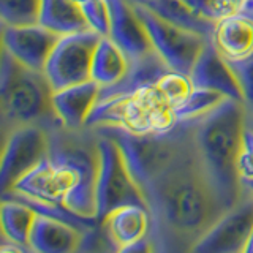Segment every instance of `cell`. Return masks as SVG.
<instances>
[{
  "instance_id": "6da1fadb",
  "label": "cell",
  "mask_w": 253,
  "mask_h": 253,
  "mask_svg": "<svg viewBox=\"0 0 253 253\" xmlns=\"http://www.w3.org/2000/svg\"><path fill=\"white\" fill-rule=\"evenodd\" d=\"M157 252H192L228 211L204 171L196 146L144 190Z\"/></svg>"
},
{
  "instance_id": "7a4b0ae2",
  "label": "cell",
  "mask_w": 253,
  "mask_h": 253,
  "mask_svg": "<svg viewBox=\"0 0 253 253\" xmlns=\"http://www.w3.org/2000/svg\"><path fill=\"white\" fill-rule=\"evenodd\" d=\"M245 116L244 103L228 98L211 114L192 121L198 157L226 209L242 195L237 160L244 149Z\"/></svg>"
},
{
  "instance_id": "3957f363",
  "label": "cell",
  "mask_w": 253,
  "mask_h": 253,
  "mask_svg": "<svg viewBox=\"0 0 253 253\" xmlns=\"http://www.w3.org/2000/svg\"><path fill=\"white\" fill-rule=\"evenodd\" d=\"M51 158L62 206L84 220L98 221V136L92 128L52 130Z\"/></svg>"
},
{
  "instance_id": "277c9868",
  "label": "cell",
  "mask_w": 253,
  "mask_h": 253,
  "mask_svg": "<svg viewBox=\"0 0 253 253\" xmlns=\"http://www.w3.org/2000/svg\"><path fill=\"white\" fill-rule=\"evenodd\" d=\"M0 114L2 133L38 124L49 130L63 124L52 106V87L42 71L30 70L2 47L0 65Z\"/></svg>"
},
{
  "instance_id": "5b68a950",
  "label": "cell",
  "mask_w": 253,
  "mask_h": 253,
  "mask_svg": "<svg viewBox=\"0 0 253 253\" xmlns=\"http://www.w3.org/2000/svg\"><path fill=\"white\" fill-rule=\"evenodd\" d=\"M92 130L113 138L121 146L131 176L141 190L195 149L192 121H177L176 126L166 133L134 134L122 126H97Z\"/></svg>"
},
{
  "instance_id": "8992f818",
  "label": "cell",
  "mask_w": 253,
  "mask_h": 253,
  "mask_svg": "<svg viewBox=\"0 0 253 253\" xmlns=\"http://www.w3.org/2000/svg\"><path fill=\"white\" fill-rule=\"evenodd\" d=\"M95 133L98 136L100 150V169L97 184L98 221L106 213L121 208V206L141 204L149 208L141 187L131 176L121 146L106 134L98 131Z\"/></svg>"
},
{
  "instance_id": "52a82bcc",
  "label": "cell",
  "mask_w": 253,
  "mask_h": 253,
  "mask_svg": "<svg viewBox=\"0 0 253 253\" xmlns=\"http://www.w3.org/2000/svg\"><path fill=\"white\" fill-rule=\"evenodd\" d=\"M131 5L144 22L155 52L166 62V65L180 73H192L211 38L176 26L141 3L131 2Z\"/></svg>"
},
{
  "instance_id": "ba28073f",
  "label": "cell",
  "mask_w": 253,
  "mask_h": 253,
  "mask_svg": "<svg viewBox=\"0 0 253 253\" xmlns=\"http://www.w3.org/2000/svg\"><path fill=\"white\" fill-rule=\"evenodd\" d=\"M52 130L44 125H22L3 134L0 188L8 192L24 174L51 155Z\"/></svg>"
},
{
  "instance_id": "9c48e42d",
  "label": "cell",
  "mask_w": 253,
  "mask_h": 253,
  "mask_svg": "<svg viewBox=\"0 0 253 253\" xmlns=\"http://www.w3.org/2000/svg\"><path fill=\"white\" fill-rule=\"evenodd\" d=\"M100 38L90 29L60 35L44 68L52 90L90 81L92 59Z\"/></svg>"
},
{
  "instance_id": "30bf717a",
  "label": "cell",
  "mask_w": 253,
  "mask_h": 253,
  "mask_svg": "<svg viewBox=\"0 0 253 253\" xmlns=\"http://www.w3.org/2000/svg\"><path fill=\"white\" fill-rule=\"evenodd\" d=\"M253 234V192L242 187V195L231 209L221 215L211 231L198 242L196 253H244Z\"/></svg>"
},
{
  "instance_id": "8fae6325",
  "label": "cell",
  "mask_w": 253,
  "mask_h": 253,
  "mask_svg": "<svg viewBox=\"0 0 253 253\" xmlns=\"http://www.w3.org/2000/svg\"><path fill=\"white\" fill-rule=\"evenodd\" d=\"M60 35L42 24L5 26L2 24V47L30 70L44 73L46 63Z\"/></svg>"
},
{
  "instance_id": "7c38bea8",
  "label": "cell",
  "mask_w": 253,
  "mask_h": 253,
  "mask_svg": "<svg viewBox=\"0 0 253 253\" xmlns=\"http://www.w3.org/2000/svg\"><path fill=\"white\" fill-rule=\"evenodd\" d=\"M108 3L111 10L109 37L130 62L155 52L144 22L134 11L130 0H108Z\"/></svg>"
},
{
  "instance_id": "4fadbf2b",
  "label": "cell",
  "mask_w": 253,
  "mask_h": 253,
  "mask_svg": "<svg viewBox=\"0 0 253 253\" xmlns=\"http://www.w3.org/2000/svg\"><path fill=\"white\" fill-rule=\"evenodd\" d=\"M211 43L228 62L253 55V8H244L215 22Z\"/></svg>"
},
{
  "instance_id": "5bb4252c",
  "label": "cell",
  "mask_w": 253,
  "mask_h": 253,
  "mask_svg": "<svg viewBox=\"0 0 253 253\" xmlns=\"http://www.w3.org/2000/svg\"><path fill=\"white\" fill-rule=\"evenodd\" d=\"M89 231L70 221L38 213L30 231L29 245L32 252L38 253H71L83 249Z\"/></svg>"
},
{
  "instance_id": "9a60e30c",
  "label": "cell",
  "mask_w": 253,
  "mask_h": 253,
  "mask_svg": "<svg viewBox=\"0 0 253 253\" xmlns=\"http://www.w3.org/2000/svg\"><path fill=\"white\" fill-rule=\"evenodd\" d=\"M98 223L105 228L116 252H122L126 245L150 236L152 215L146 206L126 204L106 213Z\"/></svg>"
},
{
  "instance_id": "2e32d148",
  "label": "cell",
  "mask_w": 253,
  "mask_h": 253,
  "mask_svg": "<svg viewBox=\"0 0 253 253\" xmlns=\"http://www.w3.org/2000/svg\"><path fill=\"white\" fill-rule=\"evenodd\" d=\"M100 92L101 87L92 79L52 90V106L63 126L68 130L85 128L87 119L100 100Z\"/></svg>"
},
{
  "instance_id": "e0dca14e",
  "label": "cell",
  "mask_w": 253,
  "mask_h": 253,
  "mask_svg": "<svg viewBox=\"0 0 253 253\" xmlns=\"http://www.w3.org/2000/svg\"><path fill=\"white\" fill-rule=\"evenodd\" d=\"M190 79L195 87H208V89L223 93L228 98L244 103L241 84L237 81L236 73L228 60L221 57L211 42L204 47L200 59L196 60L190 73Z\"/></svg>"
},
{
  "instance_id": "ac0fdd59",
  "label": "cell",
  "mask_w": 253,
  "mask_h": 253,
  "mask_svg": "<svg viewBox=\"0 0 253 253\" xmlns=\"http://www.w3.org/2000/svg\"><path fill=\"white\" fill-rule=\"evenodd\" d=\"M131 62L111 37H101L92 59V81L101 89L119 84L126 76Z\"/></svg>"
},
{
  "instance_id": "d6986e66",
  "label": "cell",
  "mask_w": 253,
  "mask_h": 253,
  "mask_svg": "<svg viewBox=\"0 0 253 253\" xmlns=\"http://www.w3.org/2000/svg\"><path fill=\"white\" fill-rule=\"evenodd\" d=\"M169 70L171 68L166 65V62L157 52L149 54L142 59L133 60L128 73H126V76L121 83L113 87L101 89L100 100L113 97V95H119V93H133L134 90H138L142 85L157 84L158 79Z\"/></svg>"
},
{
  "instance_id": "ffe728a7",
  "label": "cell",
  "mask_w": 253,
  "mask_h": 253,
  "mask_svg": "<svg viewBox=\"0 0 253 253\" xmlns=\"http://www.w3.org/2000/svg\"><path fill=\"white\" fill-rule=\"evenodd\" d=\"M8 192H16L27 198H34L40 201H51L60 203L62 196L59 193L57 182H55V163L51 157L38 163L35 168H32L29 172L16 182V184L8 190Z\"/></svg>"
},
{
  "instance_id": "44dd1931",
  "label": "cell",
  "mask_w": 253,
  "mask_h": 253,
  "mask_svg": "<svg viewBox=\"0 0 253 253\" xmlns=\"http://www.w3.org/2000/svg\"><path fill=\"white\" fill-rule=\"evenodd\" d=\"M38 212L26 203L3 198L0 204V237L2 241H13L30 247L29 237Z\"/></svg>"
},
{
  "instance_id": "7402d4cb",
  "label": "cell",
  "mask_w": 253,
  "mask_h": 253,
  "mask_svg": "<svg viewBox=\"0 0 253 253\" xmlns=\"http://www.w3.org/2000/svg\"><path fill=\"white\" fill-rule=\"evenodd\" d=\"M136 3L150 8L160 18L176 24V26L196 32L208 38L212 37L213 29H215V22L204 19L185 0H139Z\"/></svg>"
},
{
  "instance_id": "603a6c76",
  "label": "cell",
  "mask_w": 253,
  "mask_h": 253,
  "mask_svg": "<svg viewBox=\"0 0 253 253\" xmlns=\"http://www.w3.org/2000/svg\"><path fill=\"white\" fill-rule=\"evenodd\" d=\"M40 24L59 35L89 29L83 8L73 0H43Z\"/></svg>"
},
{
  "instance_id": "cb8c5ba5",
  "label": "cell",
  "mask_w": 253,
  "mask_h": 253,
  "mask_svg": "<svg viewBox=\"0 0 253 253\" xmlns=\"http://www.w3.org/2000/svg\"><path fill=\"white\" fill-rule=\"evenodd\" d=\"M226 100L228 97H225L223 93H220L213 89L195 87L188 100L180 108L174 111V113H176V119L179 122L196 121V119H201L204 116L211 114L213 109H217L221 103Z\"/></svg>"
},
{
  "instance_id": "d4e9b609",
  "label": "cell",
  "mask_w": 253,
  "mask_h": 253,
  "mask_svg": "<svg viewBox=\"0 0 253 253\" xmlns=\"http://www.w3.org/2000/svg\"><path fill=\"white\" fill-rule=\"evenodd\" d=\"M43 0H0V19L5 26L40 24Z\"/></svg>"
},
{
  "instance_id": "484cf974",
  "label": "cell",
  "mask_w": 253,
  "mask_h": 253,
  "mask_svg": "<svg viewBox=\"0 0 253 253\" xmlns=\"http://www.w3.org/2000/svg\"><path fill=\"white\" fill-rule=\"evenodd\" d=\"M157 87L162 90L165 98L168 100L174 111L184 105L195 89L192 79H190V75L180 73V71L176 70L166 71L157 81Z\"/></svg>"
},
{
  "instance_id": "4316f807",
  "label": "cell",
  "mask_w": 253,
  "mask_h": 253,
  "mask_svg": "<svg viewBox=\"0 0 253 253\" xmlns=\"http://www.w3.org/2000/svg\"><path fill=\"white\" fill-rule=\"evenodd\" d=\"M228 63L231 65L233 71L237 76V81L241 84L244 106L245 111H247L245 128L253 130V55L239 62H228Z\"/></svg>"
},
{
  "instance_id": "83f0119b",
  "label": "cell",
  "mask_w": 253,
  "mask_h": 253,
  "mask_svg": "<svg viewBox=\"0 0 253 253\" xmlns=\"http://www.w3.org/2000/svg\"><path fill=\"white\" fill-rule=\"evenodd\" d=\"M83 13L89 24V29L97 32L100 37L111 34V10L108 0H89L81 5Z\"/></svg>"
},
{
  "instance_id": "f1b7e54d",
  "label": "cell",
  "mask_w": 253,
  "mask_h": 253,
  "mask_svg": "<svg viewBox=\"0 0 253 253\" xmlns=\"http://www.w3.org/2000/svg\"><path fill=\"white\" fill-rule=\"evenodd\" d=\"M185 2L193 8V10L203 16L204 19L218 22L220 19L236 13L233 6L226 0H185Z\"/></svg>"
},
{
  "instance_id": "f546056e",
  "label": "cell",
  "mask_w": 253,
  "mask_h": 253,
  "mask_svg": "<svg viewBox=\"0 0 253 253\" xmlns=\"http://www.w3.org/2000/svg\"><path fill=\"white\" fill-rule=\"evenodd\" d=\"M237 174H239L241 182L253 180V155L247 149H242V152L237 160Z\"/></svg>"
},
{
  "instance_id": "4dcf8cb0",
  "label": "cell",
  "mask_w": 253,
  "mask_h": 253,
  "mask_svg": "<svg viewBox=\"0 0 253 253\" xmlns=\"http://www.w3.org/2000/svg\"><path fill=\"white\" fill-rule=\"evenodd\" d=\"M21 253V252H32L30 247H26V245L13 242V241H2V245H0V253Z\"/></svg>"
},
{
  "instance_id": "1f68e13d",
  "label": "cell",
  "mask_w": 253,
  "mask_h": 253,
  "mask_svg": "<svg viewBox=\"0 0 253 253\" xmlns=\"http://www.w3.org/2000/svg\"><path fill=\"white\" fill-rule=\"evenodd\" d=\"M244 147L253 155V130L250 128L244 130Z\"/></svg>"
},
{
  "instance_id": "d6a6232c",
  "label": "cell",
  "mask_w": 253,
  "mask_h": 253,
  "mask_svg": "<svg viewBox=\"0 0 253 253\" xmlns=\"http://www.w3.org/2000/svg\"><path fill=\"white\" fill-rule=\"evenodd\" d=\"M226 2L233 6L234 11H241V10H244L245 6H247L249 0H226Z\"/></svg>"
},
{
  "instance_id": "836d02e7",
  "label": "cell",
  "mask_w": 253,
  "mask_h": 253,
  "mask_svg": "<svg viewBox=\"0 0 253 253\" xmlns=\"http://www.w3.org/2000/svg\"><path fill=\"white\" fill-rule=\"evenodd\" d=\"M244 253H253V234L250 236V239H249L247 245H245Z\"/></svg>"
},
{
  "instance_id": "e575fe53",
  "label": "cell",
  "mask_w": 253,
  "mask_h": 253,
  "mask_svg": "<svg viewBox=\"0 0 253 253\" xmlns=\"http://www.w3.org/2000/svg\"><path fill=\"white\" fill-rule=\"evenodd\" d=\"M242 187L249 188L250 192H253V180H249V182H242Z\"/></svg>"
},
{
  "instance_id": "d590c367",
  "label": "cell",
  "mask_w": 253,
  "mask_h": 253,
  "mask_svg": "<svg viewBox=\"0 0 253 253\" xmlns=\"http://www.w3.org/2000/svg\"><path fill=\"white\" fill-rule=\"evenodd\" d=\"M73 2H76L79 6H81V5H84L85 2H89V0H73Z\"/></svg>"
},
{
  "instance_id": "8d00e7d4",
  "label": "cell",
  "mask_w": 253,
  "mask_h": 253,
  "mask_svg": "<svg viewBox=\"0 0 253 253\" xmlns=\"http://www.w3.org/2000/svg\"><path fill=\"white\" fill-rule=\"evenodd\" d=\"M245 8H253V0H249V3H247V6Z\"/></svg>"
},
{
  "instance_id": "74e56055",
  "label": "cell",
  "mask_w": 253,
  "mask_h": 253,
  "mask_svg": "<svg viewBox=\"0 0 253 253\" xmlns=\"http://www.w3.org/2000/svg\"><path fill=\"white\" fill-rule=\"evenodd\" d=\"M130 2H139V0H130Z\"/></svg>"
}]
</instances>
